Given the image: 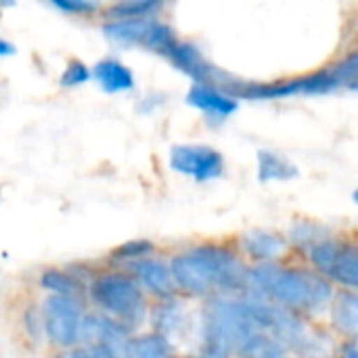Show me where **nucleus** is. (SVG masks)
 Returning <instances> with one entry per match:
<instances>
[{
  "mask_svg": "<svg viewBox=\"0 0 358 358\" xmlns=\"http://www.w3.org/2000/svg\"><path fill=\"white\" fill-rule=\"evenodd\" d=\"M241 357L245 358H289V352L279 344V342H275L271 336H266V334H262V336H258L248 348H245V352L241 355Z\"/></svg>",
  "mask_w": 358,
  "mask_h": 358,
  "instance_id": "25",
  "label": "nucleus"
},
{
  "mask_svg": "<svg viewBox=\"0 0 358 358\" xmlns=\"http://www.w3.org/2000/svg\"><path fill=\"white\" fill-rule=\"evenodd\" d=\"M153 252H155V243L153 241H149V239H130V241L117 245L111 252V260L126 266L130 262H136V260L153 256Z\"/></svg>",
  "mask_w": 358,
  "mask_h": 358,
  "instance_id": "24",
  "label": "nucleus"
},
{
  "mask_svg": "<svg viewBox=\"0 0 358 358\" xmlns=\"http://www.w3.org/2000/svg\"><path fill=\"white\" fill-rule=\"evenodd\" d=\"M23 329L27 334V338L34 342V344H40L44 340V323H42V313L38 306H29L25 313H23Z\"/></svg>",
  "mask_w": 358,
  "mask_h": 358,
  "instance_id": "28",
  "label": "nucleus"
},
{
  "mask_svg": "<svg viewBox=\"0 0 358 358\" xmlns=\"http://www.w3.org/2000/svg\"><path fill=\"white\" fill-rule=\"evenodd\" d=\"M155 19V17H153ZM151 19H130V21H107L101 29L103 34L120 46H136L143 42Z\"/></svg>",
  "mask_w": 358,
  "mask_h": 358,
  "instance_id": "21",
  "label": "nucleus"
},
{
  "mask_svg": "<svg viewBox=\"0 0 358 358\" xmlns=\"http://www.w3.org/2000/svg\"><path fill=\"white\" fill-rule=\"evenodd\" d=\"M329 281L346 292H357L358 287V248L355 243H344L342 252L331 268Z\"/></svg>",
  "mask_w": 358,
  "mask_h": 358,
  "instance_id": "17",
  "label": "nucleus"
},
{
  "mask_svg": "<svg viewBox=\"0 0 358 358\" xmlns=\"http://www.w3.org/2000/svg\"><path fill=\"white\" fill-rule=\"evenodd\" d=\"M164 57H168V61L178 71L189 76L195 84H210L220 90H227L231 82L235 80L233 76H229L227 71H220L214 63H210L197 44L187 42V40H176Z\"/></svg>",
  "mask_w": 358,
  "mask_h": 358,
  "instance_id": "7",
  "label": "nucleus"
},
{
  "mask_svg": "<svg viewBox=\"0 0 358 358\" xmlns=\"http://www.w3.org/2000/svg\"><path fill=\"white\" fill-rule=\"evenodd\" d=\"M327 237H331V233L323 222L313 220V218H298L289 227L285 241H287V245H292V248H296L300 252H306L310 245H315V243H319V241H323Z\"/></svg>",
  "mask_w": 358,
  "mask_h": 358,
  "instance_id": "19",
  "label": "nucleus"
},
{
  "mask_svg": "<svg viewBox=\"0 0 358 358\" xmlns=\"http://www.w3.org/2000/svg\"><path fill=\"white\" fill-rule=\"evenodd\" d=\"M71 358H111L107 352H103L101 348L94 346H80L71 350Z\"/></svg>",
  "mask_w": 358,
  "mask_h": 358,
  "instance_id": "30",
  "label": "nucleus"
},
{
  "mask_svg": "<svg viewBox=\"0 0 358 358\" xmlns=\"http://www.w3.org/2000/svg\"><path fill=\"white\" fill-rule=\"evenodd\" d=\"M130 331L105 315H86L82 346H94L107 352L111 358H126Z\"/></svg>",
  "mask_w": 358,
  "mask_h": 358,
  "instance_id": "8",
  "label": "nucleus"
},
{
  "mask_svg": "<svg viewBox=\"0 0 358 358\" xmlns=\"http://www.w3.org/2000/svg\"><path fill=\"white\" fill-rule=\"evenodd\" d=\"M174 42H176L174 29H172L168 23L159 21V19H151V23H149V27H147V31H145V38H143L141 46H145V48L151 50V52L166 55Z\"/></svg>",
  "mask_w": 358,
  "mask_h": 358,
  "instance_id": "23",
  "label": "nucleus"
},
{
  "mask_svg": "<svg viewBox=\"0 0 358 358\" xmlns=\"http://www.w3.org/2000/svg\"><path fill=\"white\" fill-rule=\"evenodd\" d=\"M187 103L208 115V120L224 122L239 109V101L210 84H193L187 92Z\"/></svg>",
  "mask_w": 358,
  "mask_h": 358,
  "instance_id": "12",
  "label": "nucleus"
},
{
  "mask_svg": "<svg viewBox=\"0 0 358 358\" xmlns=\"http://www.w3.org/2000/svg\"><path fill=\"white\" fill-rule=\"evenodd\" d=\"M174 348L157 334H143L134 336L128 342L126 358H172Z\"/></svg>",
  "mask_w": 358,
  "mask_h": 358,
  "instance_id": "22",
  "label": "nucleus"
},
{
  "mask_svg": "<svg viewBox=\"0 0 358 358\" xmlns=\"http://www.w3.org/2000/svg\"><path fill=\"white\" fill-rule=\"evenodd\" d=\"M174 172L197 182H210L224 174V157L218 149L208 145H174L168 155Z\"/></svg>",
  "mask_w": 358,
  "mask_h": 358,
  "instance_id": "6",
  "label": "nucleus"
},
{
  "mask_svg": "<svg viewBox=\"0 0 358 358\" xmlns=\"http://www.w3.org/2000/svg\"><path fill=\"white\" fill-rule=\"evenodd\" d=\"M86 292L99 315L113 319L130 334L149 321L147 298L128 273H99L88 281Z\"/></svg>",
  "mask_w": 358,
  "mask_h": 358,
  "instance_id": "3",
  "label": "nucleus"
},
{
  "mask_svg": "<svg viewBox=\"0 0 358 358\" xmlns=\"http://www.w3.org/2000/svg\"><path fill=\"white\" fill-rule=\"evenodd\" d=\"M90 78H92L90 67H88L84 61L73 59V61H69V63H67V67L63 69L59 84H61L63 88H73V86H82V84H86Z\"/></svg>",
  "mask_w": 358,
  "mask_h": 358,
  "instance_id": "27",
  "label": "nucleus"
},
{
  "mask_svg": "<svg viewBox=\"0 0 358 358\" xmlns=\"http://www.w3.org/2000/svg\"><path fill=\"white\" fill-rule=\"evenodd\" d=\"M38 283L50 296H61V298H80L86 292V283H82L71 268L69 271L67 268H46L40 275Z\"/></svg>",
  "mask_w": 358,
  "mask_h": 358,
  "instance_id": "16",
  "label": "nucleus"
},
{
  "mask_svg": "<svg viewBox=\"0 0 358 358\" xmlns=\"http://www.w3.org/2000/svg\"><path fill=\"white\" fill-rule=\"evenodd\" d=\"M241 252L256 264H275L287 254V241L281 233L268 229H252L239 237Z\"/></svg>",
  "mask_w": 358,
  "mask_h": 358,
  "instance_id": "11",
  "label": "nucleus"
},
{
  "mask_svg": "<svg viewBox=\"0 0 358 358\" xmlns=\"http://www.w3.org/2000/svg\"><path fill=\"white\" fill-rule=\"evenodd\" d=\"M164 8L157 0H120L105 8L107 21H130V19H153Z\"/></svg>",
  "mask_w": 358,
  "mask_h": 358,
  "instance_id": "18",
  "label": "nucleus"
},
{
  "mask_svg": "<svg viewBox=\"0 0 358 358\" xmlns=\"http://www.w3.org/2000/svg\"><path fill=\"white\" fill-rule=\"evenodd\" d=\"M329 321L336 334L346 340H357L358 334V296L357 292L336 289L329 304Z\"/></svg>",
  "mask_w": 358,
  "mask_h": 358,
  "instance_id": "13",
  "label": "nucleus"
},
{
  "mask_svg": "<svg viewBox=\"0 0 358 358\" xmlns=\"http://www.w3.org/2000/svg\"><path fill=\"white\" fill-rule=\"evenodd\" d=\"M90 73L99 82V86L109 94L128 92L134 88V73L130 71L128 65H124L117 59H101L99 63H94Z\"/></svg>",
  "mask_w": 358,
  "mask_h": 358,
  "instance_id": "14",
  "label": "nucleus"
},
{
  "mask_svg": "<svg viewBox=\"0 0 358 358\" xmlns=\"http://www.w3.org/2000/svg\"><path fill=\"white\" fill-rule=\"evenodd\" d=\"M42 323L44 338L63 350H73L82 346V331L86 308L80 298H61L48 296L42 304Z\"/></svg>",
  "mask_w": 358,
  "mask_h": 358,
  "instance_id": "5",
  "label": "nucleus"
},
{
  "mask_svg": "<svg viewBox=\"0 0 358 358\" xmlns=\"http://www.w3.org/2000/svg\"><path fill=\"white\" fill-rule=\"evenodd\" d=\"M172 358H176V357H172Z\"/></svg>",
  "mask_w": 358,
  "mask_h": 358,
  "instance_id": "35",
  "label": "nucleus"
},
{
  "mask_svg": "<svg viewBox=\"0 0 358 358\" xmlns=\"http://www.w3.org/2000/svg\"><path fill=\"white\" fill-rule=\"evenodd\" d=\"M10 55H15V46L8 40L0 38V57H10Z\"/></svg>",
  "mask_w": 358,
  "mask_h": 358,
  "instance_id": "32",
  "label": "nucleus"
},
{
  "mask_svg": "<svg viewBox=\"0 0 358 358\" xmlns=\"http://www.w3.org/2000/svg\"><path fill=\"white\" fill-rule=\"evenodd\" d=\"M52 6L78 17L92 15L94 10H99V2H88V0H52Z\"/></svg>",
  "mask_w": 358,
  "mask_h": 358,
  "instance_id": "29",
  "label": "nucleus"
},
{
  "mask_svg": "<svg viewBox=\"0 0 358 358\" xmlns=\"http://www.w3.org/2000/svg\"><path fill=\"white\" fill-rule=\"evenodd\" d=\"M174 289L199 300L214 296H241L248 266L241 256L224 245L201 243L185 250L168 262Z\"/></svg>",
  "mask_w": 358,
  "mask_h": 358,
  "instance_id": "1",
  "label": "nucleus"
},
{
  "mask_svg": "<svg viewBox=\"0 0 358 358\" xmlns=\"http://www.w3.org/2000/svg\"><path fill=\"white\" fill-rule=\"evenodd\" d=\"M239 358H245V357H239Z\"/></svg>",
  "mask_w": 358,
  "mask_h": 358,
  "instance_id": "34",
  "label": "nucleus"
},
{
  "mask_svg": "<svg viewBox=\"0 0 358 358\" xmlns=\"http://www.w3.org/2000/svg\"><path fill=\"white\" fill-rule=\"evenodd\" d=\"M52 358H71V350H65V352H59L57 357Z\"/></svg>",
  "mask_w": 358,
  "mask_h": 358,
  "instance_id": "33",
  "label": "nucleus"
},
{
  "mask_svg": "<svg viewBox=\"0 0 358 358\" xmlns=\"http://www.w3.org/2000/svg\"><path fill=\"white\" fill-rule=\"evenodd\" d=\"M149 321L153 325V334L162 336L172 348L174 342L185 340L191 329L189 306L176 296L170 300H162L153 308H149Z\"/></svg>",
  "mask_w": 358,
  "mask_h": 358,
  "instance_id": "9",
  "label": "nucleus"
},
{
  "mask_svg": "<svg viewBox=\"0 0 358 358\" xmlns=\"http://www.w3.org/2000/svg\"><path fill=\"white\" fill-rule=\"evenodd\" d=\"M300 358H336V344L327 334H310L306 346L298 352Z\"/></svg>",
  "mask_w": 358,
  "mask_h": 358,
  "instance_id": "26",
  "label": "nucleus"
},
{
  "mask_svg": "<svg viewBox=\"0 0 358 358\" xmlns=\"http://www.w3.org/2000/svg\"><path fill=\"white\" fill-rule=\"evenodd\" d=\"M260 298H266L279 308L296 315L321 317L329 310L336 296V287L329 279L302 266L256 264L248 268L245 289Z\"/></svg>",
  "mask_w": 358,
  "mask_h": 358,
  "instance_id": "2",
  "label": "nucleus"
},
{
  "mask_svg": "<svg viewBox=\"0 0 358 358\" xmlns=\"http://www.w3.org/2000/svg\"><path fill=\"white\" fill-rule=\"evenodd\" d=\"M342 245H344V241H340L334 235L327 237V239H323V241H319V243H315V245H310L304 252L306 260L313 266L310 271L317 273V275H321V277H325V279H329L331 268H334V264H336V260H338V256L342 252Z\"/></svg>",
  "mask_w": 358,
  "mask_h": 358,
  "instance_id": "20",
  "label": "nucleus"
},
{
  "mask_svg": "<svg viewBox=\"0 0 358 358\" xmlns=\"http://www.w3.org/2000/svg\"><path fill=\"white\" fill-rule=\"evenodd\" d=\"M298 176V168L283 153L262 149L258 151V180L260 182H287Z\"/></svg>",
  "mask_w": 358,
  "mask_h": 358,
  "instance_id": "15",
  "label": "nucleus"
},
{
  "mask_svg": "<svg viewBox=\"0 0 358 358\" xmlns=\"http://www.w3.org/2000/svg\"><path fill=\"white\" fill-rule=\"evenodd\" d=\"M344 80L340 69L327 67L321 71H315L310 76H300L292 80H279V82H241L235 78V82L224 90L233 99H245V101H273V99H289L298 94H329L338 88H344Z\"/></svg>",
  "mask_w": 358,
  "mask_h": 358,
  "instance_id": "4",
  "label": "nucleus"
},
{
  "mask_svg": "<svg viewBox=\"0 0 358 358\" xmlns=\"http://www.w3.org/2000/svg\"><path fill=\"white\" fill-rule=\"evenodd\" d=\"M126 268H128V275L136 281V285L143 292L157 298L159 302L170 300V298L176 296L174 281H172V275H170V266H168L166 260L149 256V258L126 264Z\"/></svg>",
  "mask_w": 358,
  "mask_h": 358,
  "instance_id": "10",
  "label": "nucleus"
},
{
  "mask_svg": "<svg viewBox=\"0 0 358 358\" xmlns=\"http://www.w3.org/2000/svg\"><path fill=\"white\" fill-rule=\"evenodd\" d=\"M336 358H358L357 340H346V342H342V346L338 348V357Z\"/></svg>",
  "mask_w": 358,
  "mask_h": 358,
  "instance_id": "31",
  "label": "nucleus"
}]
</instances>
